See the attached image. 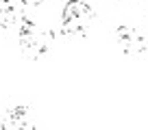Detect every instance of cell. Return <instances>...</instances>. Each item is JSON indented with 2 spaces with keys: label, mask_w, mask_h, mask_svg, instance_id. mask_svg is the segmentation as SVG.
<instances>
[{
  "label": "cell",
  "mask_w": 148,
  "mask_h": 130,
  "mask_svg": "<svg viewBox=\"0 0 148 130\" xmlns=\"http://www.w3.org/2000/svg\"><path fill=\"white\" fill-rule=\"evenodd\" d=\"M15 39H18V43H20V50L26 56H42L52 48V43H55V32H52L46 24L39 22L35 15H31V18L24 22V26L20 28V32L15 35Z\"/></svg>",
  "instance_id": "cell-1"
},
{
  "label": "cell",
  "mask_w": 148,
  "mask_h": 130,
  "mask_svg": "<svg viewBox=\"0 0 148 130\" xmlns=\"http://www.w3.org/2000/svg\"><path fill=\"white\" fill-rule=\"evenodd\" d=\"M94 18H96V13L87 2L70 0L63 7V13H61V32L68 37H81V35L89 32Z\"/></svg>",
  "instance_id": "cell-2"
},
{
  "label": "cell",
  "mask_w": 148,
  "mask_h": 130,
  "mask_svg": "<svg viewBox=\"0 0 148 130\" xmlns=\"http://www.w3.org/2000/svg\"><path fill=\"white\" fill-rule=\"evenodd\" d=\"M118 43L122 46L124 54H129V56H137L142 52H146V48H148L146 35L135 26H120L118 28Z\"/></svg>",
  "instance_id": "cell-3"
},
{
  "label": "cell",
  "mask_w": 148,
  "mask_h": 130,
  "mask_svg": "<svg viewBox=\"0 0 148 130\" xmlns=\"http://www.w3.org/2000/svg\"><path fill=\"white\" fill-rule=\"evenodd\" d=\"M146 13H148V7H146Z\"/></svg>",
  "instance_id": "cell-4"
}]
</instances>
